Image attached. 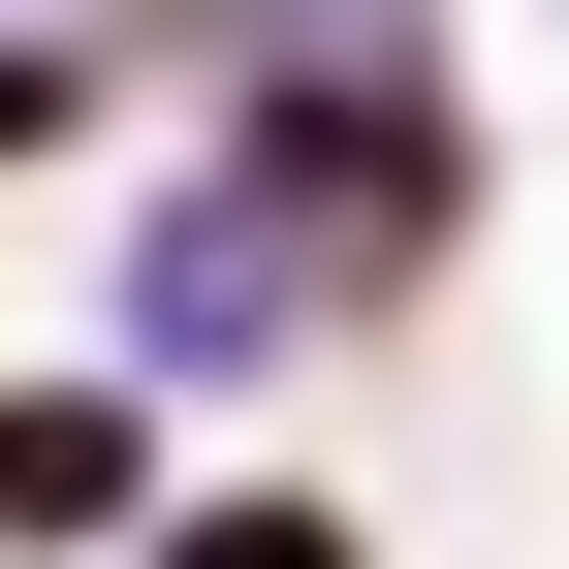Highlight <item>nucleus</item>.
<instances>
[{
  "instance_id": "nucleus-1",
  "label": "nucleus",
  "mask_w": 569,
  "mask_h": 569,
  "mask_svg": "<svg viewBox=\"0 0 569 569\" xmlns=\"http://www.w3.org/2000/svg\"><path fill=\"white\" fill-rule=\"evenodd\" d=\"M159 538V380H0V569H127Z\"/></svg>"
},
{
  "instance_id": "nucleus-2",
  "label": "nucleus",
  "mask_w": 569,
  "mask_h": 569,
  "mask_svg": "<svg viewBox=\"0 0 569 569\" xmlns=\"http://www.w3.org/2000/svg\"><path fill=\"white\" fill-rule=\"evenodd\" d=\"M127 569H380V538H348L317 475H222V507H159V538H127Z\"/></svg>"
},
{
  "instance_id": "nucleus-3",
  "label": "nucleus",
  "mask_w": 569,
  "mask_h": 569,
  "mask_svg": "<svg viewBox=\"0 0 569 569\" xmlns=\"http://www.w3.org/2000/svg\"><path fill=\"white\" fill-rule=\"evenodd\" d=\"M0 159H96V32H32V0H0Z\"/></svg>"
}]
</instances>
